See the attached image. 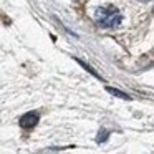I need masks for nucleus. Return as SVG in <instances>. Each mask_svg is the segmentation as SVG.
<instances>
[{"label": "nucleus", "instance_id": "4", "mask_svg": "<svg viewBox=\"0 0 154 154\" xmlns=\"http://www.w3.org/2000/svg\"><path fill=\"white\" fill-rule=\"evenodd\" d=\"M108 136H109V133H108L106 129H101L96 136V143H104V141L108 139Z\"/></svg>", "mask_w": 154, "mask_h": 154}, {"label": "nucleus", "instance_id": "3", "mask_svg": "<svg viewBox=\"0 0 154 154\" xmlns=\"http://www.w3.org/2000/svg\"><path fill=\"white\" fill-rule=\"evenodd\" d=\"M106 91H108V93H111V94H114V96H118V98H123V100H131L129 94L123 93V91L116 90V88H109V86H108V88H106Z\"/></svg>", "mask_w": 154, "mask_h": 154}, {"label": "nucleus", "instance_id": "2", "mask_svg": "<svg viewBox=\"0 0 154 154\" xmlns=\"http://www.w3.org/2000/svg\"><path fill=\"white\" fill-rule=\"evenodd\" d=\"M38 119H40L38 113H35V111H30V113L23 114V116L20 118V126L25 128V129H30V128H33L35 124L38 123Z\"/></svg>", "mask_w": 154, "mask_h": 154}, {"label": "nucleus", "instance_id": "1", "mask_svg": "<svg viewBox=\"0 0 154 154\" xmlns=\"http://www.w3.org/2000/svg\"><path fill=\"white\" fill-rule=\"evenodd\" d=\"M94 20L103 28H114L118 25H121L123 17H121L119 10L116 7H113V5H104V7L96 8V12H94Z\"/></svg>", "mask_w": 154, "mask_h": 154}, {"label": "nucleus", "instance_id": "5", "mask_svg": "<svg viewBox=\"0 0 154 154\" xmlns=\"http://www.w3.org/2000/svg\"><path fill=\"white\" fill-rule=\"evenodd\" d=\"M143 2H147V0H143Z\"/></svg>", "mask_w": 154, "mask_h": 154}]
</instances>
